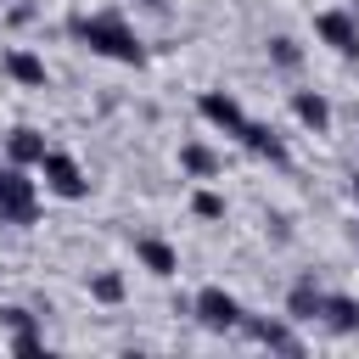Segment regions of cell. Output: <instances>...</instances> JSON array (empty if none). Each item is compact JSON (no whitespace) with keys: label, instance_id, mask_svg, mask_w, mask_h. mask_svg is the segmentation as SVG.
<instances>
[{"label":"cell","instance_id":"9","mask_svg":"<svg viewBox=\"0 0 359 359\" xmlns=\"http://www.w3.org/2000/svg\"><path fill=\"white\" fill-rule=\"evenodd\" d=\"M45 135L34 129V123H17L11 135H6V163H17V168H39L45 163Z\"/></svg>","mask_w":359,"mask_h":359},{"label":"cell","instance_id":"3","mask_svg":"<svg viewBox=\"0 0 359 359\" xmlns=\"http://www.w3.org/2000/svg\"><path fill=\"white\" fill-rule=\"evenodd\" d=\"M34 213H39L34 180H22L17 163H6L0 168V224H34Z\"/></svg>","mask_w":359,"mask_h":359},{"label":"cell","instance_id":"17","mask_svg":"<svg viewBox=\"0 0 359 359\" xmlns=\"http://www.w3.org/2000/svg\"><path fill=\"white\" fill-rule=\"evenodd\" d=\"M269 62H275V67H286V73H292V67H297V62H303V45H297V39H292V34H275V39H269Z\"/></svg>","mask_w":359,"mask_h":359},{"label":"cell","instance_id":"13","mask_svg":"<svg viewBox=\"0 0 359 359\" xmlns=\"http://www.w3.org/2000/svg\"><path fill=\"white\" fill-rule=\"evenodd\" d=\"M292 112H297V123L314 129V135L331 123V101H325L320 90H292Z\"/></svg>","mask_w":359,"mask_h":359},{"label":"cell","instance_id":"6","mask_svg":"<svg viewBox=\"0 0 359 359\" xmlns=\"http://www.w3.org/2000/svg\"><path fill=\"white\" fill-rule=\"evenodd\" d=\"M314 34H320V45H331L337 56H359V17H353L348 6L320 11V17H314Z\"/></svg>","mask_w":359,"mask_h":359},{"label":"cell","instance_id":"19","mask_svg":"<svg viewBox=\"0 0 359 359\" xmlns=\"http://www.w3.org/2000/svg\"><path fill=\"white\" fill-rule=\"evenodd\" d=\"M191 213H196V219H224V196H219V191H208V185H202V191H196V196H191Z\"/></svg>","mask_w":359,"mask_h":359},{"label":"cell","instance_id":"20","mask_svg":"<svg viewBox=\"0 0 359 359\" xmlns=\"http://www.w3.org/2000/svg\"><path fill=\"white\" fill-rule=\"evenodd\" d=\"M146 6H151V11H168V0H146Z\"/></svg>","mask_w":359,"mask_h":359},{"label":"cell","instance_id":"22","mask_svg":"<svg viewBox=\"0 0 359 359\" xmlns=\"http://www.w3.org/2000/svg\"><path fill=\"white\" fill-rule=\"evenodd\" d=\"M353 202H359V174H353Z\"/></svg>","mask_w":359,"mask_h":359},{"label":"cell","instance_id":"12","mask_svg":"<svg viewBox=\"0 0 359 359\" xmlns=\"http://www.w3.org/2000/svg\"><path fill=\"white\" fill-rule=\"evenodd\" d=\"M247 331H252V342H264V348H275V353H303V342H297V331L286 325V320H241Z\"/></svg>","mask_w":359,"mask_h":359},{"label":"cell","instance_id":"4","mask_svg":"<svg viewBox=\"0 0 359 359\" xmlns=\"http://www.w3.org/2000/svg\"><path fill=\"white\" fill-rule=\"evenodd\" d=\"M191 314H196V325H208V331H236L247 314H241V303L224 292V286H202L196 297H191Z\"/></svg>","mask_w":359,"mask_h":359},{"label":"cell","instance_id":"21","mask_svg":"<svg viewBox=\"0 0 359 359\" xmlns=\"http://www.w3.org/2000/svg\"><path fill=\"white\" fill-rule=\"evenodd\" d=\"M348 11H353V17H359V0H348Z\"/></svg>","mask_w":359,"mask_h":359},{"label":"cell","instance_id":"1","mask_svg":"<svg viewBox=\"0 0 359 359\" xmlns=\"http://www.w3.org/2000/svg\"><path fill=\"white\" fill-rule=\"evenodd\" d=\"M67 34L79 45H90L95 56H107V62H123V67H140L146 62V45H140V34L129 28L123 11H79L67 22Z\"/></svg>","mask_w":359,"mask_h":359},{"label":"cell","instance_id":"7","mask_svg":"<svg viewBox=\"0 0 359 359\" xmlns=\"http://www.w3.org/2000/svg\"><path fill=\"white\" fill-rule=\"evenodd\" d=\"M135 264H140L146 275H157V280L180 275V252H174L163 236H135Z\"/></svg>","mask_w":359,"mask_h":359},{"label":"cell","instance_id":"2","mask_svg":"<svg viewBox=\"0 0 359 359\" xmlns=\"http://www.w3.org/2000/svg\"><path fill=\"white\" fill-rule=\"evenodd\" d=\"M39 180H45V191L62 196V202H84V196H90V174L79 168V157H67V151H56V146L45 151Z\"/></svg>","mask_w":359,"mask_h":359},{"label":"cell","instance_id":"11","mask_svg":"<svg viewBox=\"0 0 359 359\" xmlns=\"http://www.w3.org/2000/svg\"><path fill=\"white\" fill-rule=\"evenodd\" d=\"M0 67H6V79H17V84H28V90H45V62L34 56V50H22V45H11L6 56H0Z\"/></svg>","mask_w":359,"mask_h":359},{"label":"cell","instance_id":"5","mask_svg":"<svg viewBox=\"0 0 359 359\" xmlns=\"http://www.w3.org/2000/svg\"><path fill=\"white\" fill-rule=\"evenodd\" d=\"M196 112H202V123H213L230 140H241V129H247V112H241V101L230 90H202L196 95Z\"/></svg>","mask_w":359,"mask_h":359},{"label":"cell","instance_id":"14","mask_svg":"<svg viewBox=\"0 0 359 359\" xmlns=\"http://www.w3.org/2000/svg\"><path fill=\"white\" fill-rule=\"evenodd\" d=\"M241 146L252 151V157H269V163H286V140L269 129V123H252L247 118V129H241Z\"/></svg>","mask_w":359,"mask_h":359},{"label":"cell","instance_id":"18","mask_svg":"<svg viewBox=\"0 0 359 359\" xmlns=\"http://www.w3.org/2000/svg\"><path fill=\"white\" fill-rule=\"evenodd\" d=\"M90 297H95V303H118V297H123V275H112V269L90 275Z\"/></svg>","mask_w":359,"mask_h":359},{"label":"cell","instance_id":"10","mask_svg":"<svg viewBox=\"0 0 359 359\" xmlns=\"http://www.w3.org/2000/svg\"><path fill=\"white\" fill-rule=\"evenodd\" d=\"M0 325L11 331V353H39L45 348V331H39V320L28 314V309H0Z\"/></svg>","mask_w":359,"mask_h":359},{"label":"cell","instance_id":"23","mask_svg":"<svg viewBox=\"0 0 359 359\" xmlns=\"http://www.w3.org/2000/svg\"><path fill=\"white\" fill-rule=\"evenodd\" d=\"M353 247H359V230H353Z\"/></svg>","mask_w":359,"mask_h":359},{"label":"cell","instance_id":"8","mask_svg":"<svg viewBox=\"0 0 359 359\" xmlns=\"http://www.w3.org/2000/svg\"><path fill=\"white\" fill-rule=\"evenodd\" d=\"M320 325H325L331 337H353V331H359V297L325 292V297H320Z\"/></svg>","mask_w":359,"mask_h":359},{"label":"cell","instance_id":"15","mask_svg":"<svg viewBox=\"0 0 359 359\" xmlns=\"http://www.w3.org/2000/svg\"><path fill=\"white\" fill-rule=\"evenodd\" d=\"M320 286H314V275H303V280H292V292H286V320H320Z\"/></svg>","mask_w":359,"mask_h":359},{"label":"cell","instance_id":"16","mask_svg":"<svg viewBox=\"0 0 359 359\" xmlns=\"http://www.w3.org/2000/svg\"><path fill=\"white\" fill-rule=\"evenodd\" d=\"M180 168H185L191 180H213V174H219V151L202 146V140H185V146H180Z\"/></svg>","mask_w":359,"mask_h":359}]
</instances>
